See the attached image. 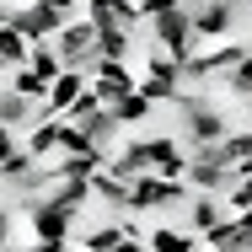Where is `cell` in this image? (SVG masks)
<instances>
[{
	"label": "cell",
	"instance_id": "20",
	"mask_svg": "<svg viewBox=\"0 0 252 252\" xmlns=\"http://www.w3.org/2000/svg\"><path fill=\"white\" fill-rule=\"evenodd\" d=\"M27 64L43 75V81H54L64 64H59V54H54V38H43V43H27Z\"/></svg>",
	"mask_w": 252,
	"mask_h": 252
},
{
	"label": "cell",
	"instance_id": "27",
	"mask_svg": "<svg viewBox=\"0 0 252 252\" xmlns=\"http://www.w3.org/2000/svg\"><path fill=\"white\" fill-rule=\"evenodd\" d=\"M54 11H64V16H75V5H81V0H49Z\"/></svg>",
	"mask_w": 252,
	"mask_h": 252
},
{
	"label": "cell",
	"instance_id": "5",
	"mask_svg": "<svg viewBox=\"0 0 252 252\" xmlns=\"http://www.w3.org/2000/svg\"><path fill=\"white\" fill-rule=\"evenodd\" d=\"M86 86H92V97L102 107H113L124 92H134V70H129V59H97L86 70Z\"/></svg>",
	"mask_w": 252,
	"mask_h": 252
},
{
	"label": "cell",
	"instance_id": "8",
	"mask_svg": "<svg viewBox=\"0 0 252 252\" xmlns=\"http://www.w3.org/2000/svg\"><path fill=\"white\" fill-rule=\"evenodd\" d=\"M199 242H204V247H215V252H252V225L242 220V215H225L215 231H204Z\"/></svg>",
	"mask_w": 252,
	"mask_h": 252
},
{
	"label": "cell",
	"instance_id": "6",
	"mask_svg": "<svg viewBox=\"0 0 252 252\" xmlns=\"http://www.w3.org/2000/svg\"><path fill=\"white\" fill-rule=\"evenodd\" d=\"M231 5H220V0H199V5H188V27H193V38L199 43H220L225 32H231Z\"/></svg>",
	"mask_w": 252,
	"mask_h": 252
},
{
	"label": "cell",
	"instance_id": "16",
	"mask_svg": "<svg viewBox=\"0 0 252 252\" xmlns=\"http://www.w3.org/2000/svg\"><path fill=\"white\" fill-rule=\"evenodd\" d=\"M145 247L151 252H193L199 236H188V231H177V225H156L151 236H145Z\"/></svg>",
	"mask_w": 252,
	"mask_h": 252
},
{
	"label": "cell",
	"instance_id": "15",
	"mask_svg": "<svg viewBox=\"0 0 252 252\" xmlns=\"http://www.w3.org/2000/svg\"><path fill=\"white\" fill-rule=\"evenodd\" d=\"M188 215H193V236H204V231H215V225H220V220H225L231 209L220 204V193H199Z\"/></svg>",
	"mask_w": 252,
	"mask_h": 252
},
{
	"label": "cell",
	"instance_id": "11",
	"mask_svg": "<svg viewBox=\"0 0 252 252\" xmlns=\"http://www.w3.org/2000/svg\"><path fill=\"white\" fill-rule=\"evenodd\" d=\"M32 118H43V102L22 97V92H11V86H0V129H27Z\"/></svg>",
	"mask_w": 252,
	"mask_h": 252
},
{
	"label": "cell",
	"instance_id": "10",
	"mask_svg": "<svg viewBox=\"0 0 252 252\" xmlns=\"http://www.w3.org/2000/svg\"><path fill=\"white\" fill-rule=\"evenodd\" d=\"M107 156H113V151H75V156H59V161H54V177H64V183H92L102 166H107Z\"/></svg>",
	"mask_w": 252,
	"mask_h": 252
},
{
	"label": "cell",
	"instance_id": "13",
	"mask_svg": "<svg viewBox=\"0 0 252 252\" xmlns=\"http://www.w3.org/2000/svg\"><path fill=\"white\" fill-rule=\"evenodd\" d=\"M86 188H92V199L107 204V209H129V183H124V177H113L107 166H102V172L86 183Z\"/></svg>",
	"mask_w": 252,
	"mask_h": 252
},
{
	"label": "cell",
	"instance_id": "3",
	"mask_svg": "<svg viewBox=\"0 0 252 252\" xmlns=\"http://www.w3.org/2000/svg\"><path fill=\"white\" fill-rule=\"evenodd\" d=\"M81 209H64L49 193H32L27 199V220H32V242H70V225H75Z\"/></svg>",
	"mask_w": 252,
	"mask_h": 252
},
{
	"label": "cell",
	"instance_id": "21",
	"mask_svg": "<svg viewBox=\"0 0 252 252\" xmlns=\"http://www.w3.org/2000/svg\"><path fill=\"white\" fill-rule=\"evenodd\" d=\"M16 64H27V38L16 27H0V70H16Z\"/></svg>",
	"mask_w": 252,
	"mask_h": 252
},
{
	"label": "cell",
	"instance_id": "23",
	"mask_svg": "<svg viewBox=\"0 0 252 252\" xmlns=\"http://www.w3.org/2000/svg\"><path fill=\"white\" fill-rule=\"evenodd\" d=\"M172 5H183V0H134V11H140V27H145L151 16H161V11H172Z\"/></svg>",
	"mask_w": 252,
	"mask_h": 252
},
{
	"label": "cell",
	"instance_id": "4",
	"mask_svg": "<svg viewBox=\"0 0 252 252\" xmlns=\"http://www.w3.org/2000/svg\"><path fill=\"white\" fill-rule=\"evenodd\" d=\"M64 22H70V16L54 11L49 0H27V5H11V22H5V27H16L27 43H43V38H54Z\"/></svg>",
	"mask_w": 252,
	"mask_h": 252
},
{
	"label": "cell",
	"instance_id": "18",
	"mask_svg": "<svg viewBox=\"0 0 252 252\" xmlns=\"http://www.w3.org/2000/svg\"><path fill=\"white\" fill-rule=\"evenodd\" d=\"M107 113L118 118V129H129V124H145V118H151V102L140 97V92H124V97L107 107Z\"/></svg>",
	"mask_w": 252,
	"mask_h": 252
},
{
	"label": "cell",
	"instance_id": "25",
	"mask_svg": "<svg viewBox=\"0 0 252 252\" xmlns=\"http://www.w3.org/2000/svg\"><path fill=\"white\" fill-rule=\"evenodd\" d=\"M16 145H22V140H16V129H0V156H11Z\"/></svg>",
	"mask_w": 252,
	"mask_h": 252
},
{
	"label": "cell",
	"instance_id": "22",
	"mask_svg": "<svg viewBox=\"0 0 252 252\" xmlns=\"http://www.w3.org/2000/svg\"><path fill=\"white\" fill-rule=\"evenodd\" d=\"M220 81H225V86H231L236 97H247V102H252V49H247V59H242V64H231V70H225Z\"/></svg>",
	"mask_w": 252,
	"mask_h": 252
},
{
	"label": "cell",
	"instance_id": "24",
	"mask_svg": "<svg viewBox=\"0 0 252 252\" xmlns=\"http://www.w3.org/2000/svg\"><path fill=\"white\" fill-rule=\"evenodd\" d=\"M113 252H151V247H145V236H124Z\"/></svg>",
	"mask_w": 252,
	"mask_h": 252
},
{
	"label": "cell",
	"instance_id": "17",
	"mask_svg": "<svg viewBox=\"0 0 252 252\" xmlns=\"http://www.w3.org/2000/svg\"><path fill=\"white\" fill-rule=\"evenodd\" d=\"M5 86H11V92H22V97H32V102H43V92H49V81H43L32 64H16V70H5Z\"/></svg>",
	"mask_w": 252,
	"mask_h": 252
},
{
	"label": "cell",
	"instance_id": "7",
	"mask_svg": "<svg viewBox=\"0 0 252 252\" xmlns=\"http://www.w3.org/2000/svg\"><path fill=\"white\" fill-rule=\"evenodd\" d=\"M86 92V70H59L43 92V118H64V107Z\"/></svg>",
	"mask_w": 252,
	"mask_h": 252
},
{
	"label": "cell",
	"instance_id": "26",
	"mask_svg": "<svg viewBox=\"0 0 252 252\" xmlns=\"http://www.w3.org/2000/svg\"><path fill=\"white\" fill-rule=\"evenodd\" d=\"M27 252H70V242H32Z\"/></svg>",
	"mask_w": 252,
	"mask_h": 252
},
{
	"label": "cell",
	"instance_id": "1",
	"mask_svg": "<svg viewBox=\"0 0 252 252\" xmlns=\"http://www.w3.org/2000/svg\"><path fill=\"white\" fill-rule=\"evenodd\" d=\"M54 54H59L64 70H92L97 64V22L92 16H70L54 32Z\"/></svg>",
	"mask_w": 252,
	"mask_h": 252
},
{
	"label": "cell",
	"instance_id": "30",
	"mask_svg": "<svg viewBox=\"0 0 252 252\" xmlns=\"http://www.w3.org/2000/svg\"><path fill=\"white\" fill-rule=\"evenodd\" d=\"M0 86H5V70H0Z\"/></svg>",
	"mask_w": 252,
	"mask_h": 252
},
{
	"label": "cell",
	"instance_id": "9",
	"mask_svg": "<svg viewBox=\"0 0 252 252\" xmlns=\"http://www.w3.org/2000/svg\"><path fill=\"white\" fill-rule=\"evenodd\" d=\"M81 16H92L97 27H129V32H140V11H134V0H86Z\"/></svg>",
	"mask_w": 252,
	"mask_h": 252
},
{
	"label": "cell",
	"instance_id": "12",
	"mask_svg": "<svg viewBox=\"0 0 252 252\" xmlns=\"http://www.w3.org/2000/svg\"><path fill=\"white\" fill-rule=\"evenodd\" d=\"M22 151L38 156V161H54V156H59V118H32V124H27Z\"/></svg>",
	"mask_w": 252,
	"mask_h": 252
},
{
	"label": "cell",
	"instance_id": "29",
	"mask_svg": "<svg viewBox=\"0 0 252 252\" xmlns=\"http://www.w3.org/2000/svg\"><path fill=\"white\" fill-rule=\"evenodd\" d=\"M193 252H215V247H204V242H199V247H193Z\"/></svg>",
	"mask_w": 252,
	"mask_h": 252
},
{
	"label": "cell",
	"instance_id": "19",
	"mask_svg": "<svg viewBox=\"0 0 252 252\" xmlns=\"http://www.w3.org/2000/svg\"><path fill=\"white\" fill-rule=\"evenodd\" d=\"M134 92L151 102V107H161V102H177L183 86H177V81H161V75H140V81H134Z\"/></svg>",
	"mask_w": 252,
	"mask_h": 252
},
{
	"label": "cell",
	"instance_id": "14",
	"mask_svg": "<svg viewBox=\"0 0 252 252\" xmlns=\"http://www.w3.org/2000/svg\"><path fill=\"white\" fill-rule=\"evenodd\" d=\"M129 54H134L129 27H97V59H129Z\"/></svg>",
	"mask_w": 252,
	"mask_h": 252
},
{
	"label": "cell",
	"instance_id": "2",
	"mask_svg": "<svg viewBox=\"0 0 252 252\" xmlns=\"http://www.w3.org/2000/svg\"><path fill=\"white\" fill-rule=\"evenodd\" d=\"M145 27H151L156 49H161V54H172L177 64H183L188 54L199 49V38H193V27H188V5H172V11H161V16H151Z\"/></svg>",
	"mask_w": 252,
	"mask_h": 252
},
{
	"label": "cell",
	"instance_id": "28",
	"mask_svg": "<svg viewBox=\"0 0 252 252\" xmlns=\"http://www.w3.org/2000/svg\"><path fill=\"white\" fill-rule=\"evenodd\" d=\"M220 5H231V11H236V5H252V0H220Z\"/></svg>",
	"mask_w": 252,
	"mask_h": 252
}]
</instances>
